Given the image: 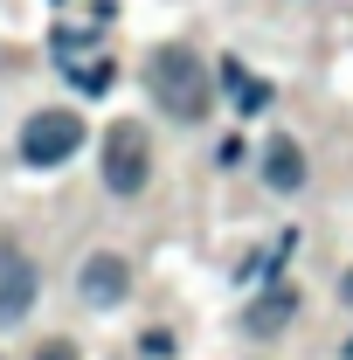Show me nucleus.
<instances>
[{
	"label": "nucleus",
	"instance_id": "f257e3e1",
	"mask_svg": "<svg viewBox=\"0 0 353 360\" xmlns=\"http://www.w3.org/2000/svg\"><path fill=\"white\" fill-rule=\"evenodd\" d=\"M146 84H153V104L167 111V118H201L208 111V70H201V56L187 42H167L153 49V63H146Z\"/></svg>",
	"mask_w": 353,
	"mask_h": 360
},
{
	"label": "nucleus",
	"instance_id": "f03ea898",
	"mask_svg": "<svg viewBox=\"0 0 353 360\" xmlns=\"http://www.w3.org/2000/svg\"><path fill=\"white\" fill-rule=\"evenodd\" d=\"M146 174H153V153H146V132L139 125H111L104 132V187L118 201L146 194Z\"/></svg>",
	"mask_w": 353,
	"mask_h": 360
},
{
	"label": "nucleus",
	"instance_id": "7ed1b4c3",
	"mask_svg": "<svg viewBox=\"0 0 353 360\" xmlns=\"http://www.w3.org/2000/svg\"><path fill=\"white\" fill-rule=\"evenodd\" d=\"M77 146H84L77 111H35V118L21 125V160H28V167H63Z\"/></svg>",
	"mask_w": 353,
	"mask_h": 360
},
{
	"label": "nucleus",
	"instance_id": "20e7f679",
	"mask_svg": "<svg viewBox=\"0 0 353 360\" xmlns=\"http://www.w3.org/2000/svg\"><path fill=\"white\" fill-rule=\"evenodd\" d=\"M77 291H84V305H125V291H132V270H125V257H111V250H97L84 270H77Z\"/></svg>",
	"mask_w": 353,
	"mask_h": 360
},
{
	"label": "nucleus",
	"instance_id": "39448f33",
	"mask_svg": "<svg viewBox=\"0 0 353 360\" xmlns=\"http://www.w3.org/2000/svg\"><path fill=\"white\" fill-rule=\"evenodd\" d=\"M35 291H42V277L28 257H14V250H0V326H21L28 305H35Z\"/></svg>",
	"mask_w": 353,
	"mask_h": 360
},
{
	"label": "nucleus",
	"instance_id": "423d86ee",
	"mask_svg": "<svg viewBox=\"0 0 353 360\" xmlns=\"http://www.w3.org/2000/svg\"><path fill=\"white\" fill-rule=\"evenodd\" d=\"M264 180L277 194H298V187H305V153H298V139H264Z\"/></svg>",
	"mask_w": 353,
	"mask_h": 360
},
{
	"label": "nucleus",
	"instance_id": "0eeeda50",
	"mask_svg": "<svg viewBox=\"0 0 353 360\" xmlns=\"http://www.w3.org/2000/svg\"><path fill=\"white\" fill-rule=\"evenodd\" d=\"M291 312H298V298L277 284V291H264V298L250 305V333H277V326H291Z\"/></svg>",
	"mask_w": 353,
	"mask_h": 360
},
{
	"label": "nucleus",
	"instance_id": "6e6552de",
	"mask_svg": "<svg viewBox=\"0 0 353 360\" xmlns=\"http://www.w3.org/2000/svg\"><path fill=\"white\" fill-rule=\"evenodd\" d=\"M222 77H229V97L243 104V111H257V104H270V84H257L243 63H222Z\"/></svg>",
	"mask_w": 353,
	"mask_h": 360
},
{
	"label": "nucleus",
	"instance_id": "1a4fd4ad",
	"mask_svg": "<svg viewBox=\"0 0 353 360\" xmlns=\"http://www.w3.org/2000/svg\"><path fill=\"white\" fill-rule=\"evenodd\" d=\"M77 90H111V63H104V56L84 63V70H77Z\"/></svg>",
	"mask_w": 353,
	"mask_h": 360
},
{
	"label": "nucleus",
	"instance_id": "9d476101",
	"mask_svg": "<svg viewBox=\"0 0 353 360\" xmlns=\"http://www.w3.org/2000/svg\"><path fill=\"white\" fill-rule=\"evenodd\" d=\"M35 360H77V347H70V340H49V347H42Z\"/></svg>",
	"mask_w": 353,
	"mask_h": 360
},
{
	"label": "nucleus",
	"instance_id": "9b49d317",
	"mask_svg": "<svg viewBox=\"0 0 353 360\" xmlns=\"http://www.w3.org/2000/svg\"><path fill=\"white\" fill-rule=\"evenodd\" d=\"M347 298H353V270H347Z\"/></svg>",
	"mask_w": 353,
	"mask_h": 360
},
{
	"label": "nucleus",
	"instance_id": "f8f14e48",
	"mask_svg": "<svg viewBox=\"0 0 353 360\" xmlns=\"http://www.w3.org/2000/svg\"><path fill=\"white\" fill-rule=\"evenodd\" d=\"M347 354H353V347H347Z\"/></svg>",
	"mask_w": 353,
	"mask_h": 360
}]
</instances>
